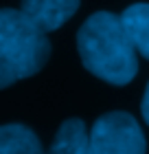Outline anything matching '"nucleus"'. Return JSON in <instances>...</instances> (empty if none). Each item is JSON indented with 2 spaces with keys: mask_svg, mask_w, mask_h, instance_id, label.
Here are the masks:
<instances>
[{
  "mask_svg": "<svg viewBox=\"0 0 149 154\" xmlns=\"http://www.w3.org/2000/svg\"><path fill=\"white\" fill-rule=\"evenodd\" d=\"M77 51L88 71L112 86H127L138 73V57L121 16L97 11L79 26Z\"/></svg>",
  "mask_w": 149,
  "mask_h": 154,
  "instance_id": "nucleus-1",
  "label": "nucleus"
},
{
  "mask_svg": "<svg viewBox=\"0 0 149 154\" xmlns=\"http://www.w3.org/2000/svg\"><path fill=\"white\" fill-rule=\"evenodd\" d=\"M51 42L20 9H0V88L40 73Z\"/></svg>",
  "mask_w": 149,
  "mask_h": 154,
  "instance_id": "nucleus-2",
  "label": "nucleus"
},
{
  "mask_svg": "<svg viewBox=\"0 0 149 154\" xmlns=\"http://www.w3.org/2000/svg\"><path fill=\"white\" fill-rule=\"evenodd\" d=\"M147 141L130 112H105L88 132V154H145Z\"/></svg>",
  "mask_w": 149,
  "mask_h": 154,
  "instance_id": "nucleus-3",
  "label": "nucleus"
},
{
  "mask_svg": "<svg viewBox=\"0 0 149 154\" xmlns=\"http://www.w3.org/2000/svg\"><path fill=\"white\" fill-rule=\"evenodd\" d=\"M79 9V0H20V11L44 33L57 31Z\"/></svg>",
  "mask_w": 149,
  "mask_h": 154,
  "instance_id": "nucleus-4",
  "label": "nucleus"
},
{
  "mask_svg": "<svg viewBox=\"0 0 149 154\" xmlns=\"http://www.w3.org/2000/svg\"><path fill=\"white\" fill-rule=\"evenodd\" d=\"M121 22H123L136 53L149 60V2L130 5L121 13Z\"/></svg>",
  "mask_w": 149,
  "mask_h": 154,
  "instance_id": "nucleus-5",
  "label": "nucleus"
},
{
  "mask_svg": "<svg viewBox=\"0 0 149 154\" xmlns=\"http://www.w3.org/2000/svg\"><path fill=\"white\" fill-rule=\"evenodd\" d=\"M0 154H44L37 134L22 123L0 125Z\"/></svg>",
  "mask_w": 149,
  "mask_h": 154,
  "instance_id": "nucleus-6",
  "label": "nucleus"
},
{
  "mask_svg": "<svg viewBox=\"0 0 149 154\" xmlns=\"http://www.w3.org/2000/svg\"><path fill=\"white\" fill-rule=\"evenodd\" d=\"M48 154H88V130L81 119H68L59 125Z\"/></svg>",
  "mask_w": 149,
  "mask_h": 154,
  "instance_id": "nucleus-7",
  "label": "nucleus"
},
{
  "mask_svg": "<svg viewBox=\"0 0 149 154\" xmlns=\"http://www.w3.org/2000/svg\"><path fill=\"white\" fill-rule=\"evenodd\" d=\"M140 112H143V119H145V123L149 125V84H147V88H145L143 101H140Z\"/></svg>",
  "mask_w": 149,
  "mask_h": 154,
  "instance_id": "nucleus-8",
  "label": "nucleus"
}]
</instances>
